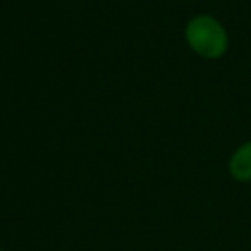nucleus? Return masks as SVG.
<instances>
[{
    "mask_svg": "<svg viewBox=\"0 0 251 251\" xmlns=\"http://www.w3.org/2000/svg\"><path fill=\"white\" fill-rule=\"evenodd\" d=\"M0 251H5V250H2V248H0Z\"/></svg>",
    "mask_w": 251,
    "mask_h": 251,
    "instance_id": "7ed1b4c3",
    "label": "nucleus"
},
{
    "mask_svg": "<svg viewBox=\"0 0 251 251\" xmlns=\"http://www.w3.org/2000/svg\"><path fill=\"white\" fill-rule=\"evenodd\" d=\"M186 45L206 60L222 59L230 47L229 31L220 19L212 14H196L184 26Z\"/></svg>",
    "mask_w": 251,
    "mask_h": 251,
    "instance_id": "f257e3e1",
    "label": "nucleus"
},
{
    "mask_svg": "<svg viewBox=\"0 0 251 251\" xmlns=\"http://www.w3.org/2000/svg\"><path fill=\"white\" fill-rule=\"evenodd\" d=\"M227 171L236 182H241V184L251 182V140L241 143L232 151L229 164H227Z\"/></svg>",
    "mask_w": 251,
    "mask_h": 251,
    "instance_id": "f03ea898",
    "label": "nucleus"
}]
</instances>
